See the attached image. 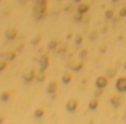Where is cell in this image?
Listing matches in <instances>:
<instances>
[{"instance_id":"44dd1931","label":"cell","mask_w":126,"mask_h":124,"mask_svg":"<svg viewBox=\"0 0 126 124\" xmlns=\"http://www.w3.org/2000/svg\"><path fill=\"white\" fill-rule=\"evenodd\" d=\"M123 66H125V69H126V63H125V65H123Z\"/></svg>"},{"instance_id":"7c38bea8","label":"cell","mask_w":126,"mask_h":124,"mask_svg":"<svg viewBox=\"0 0 126 124\" xmlns=\"http://www.w3.org/2000/svg\"><path fill=\"white\" fill-rule=\"evenodd\" d=\"M63 81H64V82H69V81H70V75H69V74H66L64 78H63Z\"/></svg>"},{"instance_id":"8fae6325","label":"cell","mask_w":126,"mask_h":124,"mask_svg":"<svg viewBox=\"0 0 126 124\" xmlns=\"http://www.w3.org/2000/svg\"><path fill=\"white\" fill-rule=\"evenodd\" d=\"M56 45H57V42H56V40H52V43L49 45V48H50V49H53V48H56Z\"/></svg>"},{"instance_id":"52a82bcc","label":"cell","mask_w":126,"mask_h":124,"mask_svg":"<svg viewBox=\"0 0 126 124\" xmlns=\"http://www.w3.org/2000/svg\"><path fill=\"white\" fill-rule=\"evenodd\" d=\"M119 16H120V17H126V7L120 9V12H119Z\"/></svg>"},{"instance_id":"ffe728a7","label":"cell","mask_w":126,"mask_h":124,"mask_svg":"<svg viewBox=\"0 0 126 124\" xmlns=\"http://www.w3.org/2000/svg\"><path fill=\"white\" fill-rule=\"evenodd\" d=\"M75 1H82V0H75Z\"/></svg>"},{"instance_id":"3957f363","label":"cell","mask_w":126,"mask_h":124,"mask_svg":"<svg viewBox=\"0 0 126 124\" xmlns=\"http://www.w3.org/2000/svg\"><path fill=\"white\" fill-rule=\"evenodd\" d=\"M106 85H108V78L102 75V77H99L97 79H96V87H97L99 90H103Z\"/></svg>"},{"instance_id":"277c9868","label":"cell","mask_w":126,"mask_h":124,"mask_svg":"<svg viewBox=\"0 0 126 124\" xmlns=\"http://www.w3.org/2000/svg\"><path fill=\"white\" fill-rule=\"evenodd\" d=\"M78 12L82 13V15L87 13V12H89V4H86V3H80V4L78 6Z\"/></svg>"},{"instance_id":"8992f818","label":"cell","mask_w":126,"mask_h":124,"mask_svg":"<svg viewBox=\"0 0 126 124\" xmlns=\"http://www.w3.org/2000/svg\"><path fill=\"white\" fill-rule=\"evenodd\" d=\"M113 16H115V12H113V10H110V9L105 12V17H106V19H112Z\"/></svg>"},{"instance_id":"ba28073f","label":"cell","mask_w":126,"mask_h":124,"mask_svg":"<svg viewBox=\"0 0 126 124\" xmlns=\"http://www.w3.org/2000/svg\"><path fill=\"white\" fill-rule=\"evenodd\" d=\"M96 107H97V100L90 101V108H96Z\"/></svg>"},{"instance_id":"5b68a950","label":"cell","mask_w":126,"mask_h":124,"mask_svg":"<svg viewBox=\"0 0 126 124\" xmlns=\"http://www.w3.org/2000/svg\"><path fill=\"white\" fill-rule=\"evenodd\" d=\"M110 102H112V105H115V107H119V105H120V102H122V98H120V97H112Z\"/></svg>"},{"instance_id":"ac0fdd59","label":"cell","mask_w":126,"mask_h":124,"mask_svg":"<svg viewBox=\"0 0 126 124\" xmlns=\"http://www.w3.org/2000/svg\"><path fill=\"white\" fill-rule=\"evenodd\" d=\"M46 58H45V59H43V61H42V66H46Z\"/></svg>"},{"instance_id":"9a60e30c","label":"cell","mask_w":126,"mask_h":124,"mask_svg":"<svg viewBox=\"0 0 126 124\" xmlns=\"http://www.w3.org/2000/svg\"><path fill=\"white\" fill-rule=\"evenodd\" d=\"M82 66H83V65H82V63H76V65H75V69H80V68H82Z\"/></svg>"},{"instance_id":"4fadbf2b","label":"cell","mask_w":126,"mask_h":124,"mask_svg":"<svg viewBox=\"0 0 126 124\" xmlns=\"http://www.w3.org/2000/svg\"><path fill=\"white\" fill-rule=\"evenodd\" d=\"M97 38V32H93V33H90V39L93 40V39H96Z\"/></svg>"},{"instance_id":"7a4b0ae2","label":"cell","mask_w":126,"mask_h":124,"mask_svg":"<svg viewBox=\"0 0 126 124\" xmlns=\"http://www.w3.org/2000/svg\"><path fill=\"white\" fill-rule=\"evenodd\" d=\"M116 90L119 93H125L126 91V77H120L116 81Z\"/></svg>"},{"instance_id":"2e32d148","label":"cell","mask_w":126,"mask_h":124,"mask_svg":"<svg viewBox=\"0 0 126 124\" xmlns=\"http://www.w3.org/2000/svg\"><path fill=\"white\" fill-rule=\"evenodd\" d=\"M86 54H87V51H82V52H80V56H82V58H85Z\"/></svg>"},{"instance_id":"30bf717a","label":"cell","mask_w":126,"mask_h":124,"mask_svg":"<svg viewBox=\"0 0 126 124\" xmlns=\"http://www.w3.org/2000/svg\"><path fill=\"white\" fill-rule=\"evenodd\" d=\"M115 74H116V69H110L109 72H108V77H113Z\"/></svg>"},{"instance_id":"5bb4252c","label":"cell","mask_w":126,"mask_h":124,"mask_svg":"<svg viewBox=\"0 0 126 124\" xmlns=\"http://www.w3.org/2000/svg\"><path fill=\"white\" fill-rule=\"evenodd\" d=\"M82 16H83V15H82V13H79V12H78V15L75 16V19H76V20H82Z\"/></svg>"},{"instance_id":"d6986e66","label":"cell","mask_w":126,"mask_h":124,"mask_svg":"<svg viewBox=\"0 0 126 124\" xmlns=\"http://www.w3.org/2000/svg\"><path fill=\"white\" fill-rule=\"evenodd\" d=\"M112 1H119V0H112Z\"/></svg>"},{"instance_id":"6da1fadb","label":"cell","mask_w":126,"mask_h":124,"mask_svg":"<svg viewBox=\"0 0 126 124\" xmlns=\"http://www.w3.org/2000/svg\"><path fill=\"white\" fill-rule=\"evenodd\" d=\"M46 6H47L46 0H37L36 4H34V9H33V16L36 19H43L46 16Z\"/></svg>"},{"instance_id":"e0dca14e","label":"cell","mask_w":126,"mask_h":124,"mask_svg":"<svg viewBox=\"0 0 126 124\" xmlns=\"http://www.w3.org/2000/svg\"><path fill=\"white\" fill-rule=\"evenodd\" d=\"M82 36H78V38H76V43H80V42H82Z\"/></svg>"},{"instance_id":"9c48e42d","label":"cell","mask_w":126,"mask_h":124,"mask_svg":"<svg viewBox=\"0 0 126 124\" xmlns=\"http://www.w3.org/2000/svg\"><path fill=\"white\" fill-rule=\"evenodd\" d=\"M6 35H7V38H9V36H10V38H15V35H16V31H10V32H7Z\"/></svg>"}]
</instances>
